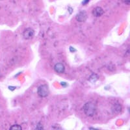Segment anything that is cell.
<instances>
[{
  "label": "cell",
  "instance_id": "6da1fadb",
  "mask_svg": "<svg viewBox=\"0 0 130 130\" xmlns=\"http://www.w3.org/2000/svg\"><path fill=\"white\" fill-rule=\"evenodd\" d=\"M85 114L88 117H93L96 112V106L92 102H88L83 107Z\"/></svg>",
  "mask_w": 130,
  "mask_h": 130
},
{
  "label": "cell",
  "instance_id": "7a4b0ae2",
  "mask_svg": "<svg viewBox=\"0 0 130 130\" xmlns=\"http://www.w3.org/2000/svg\"><path fill=\"white\" fill-rule=\"evenodd\" d=\"M37 93L39 95V96L42 98H45L47 96L49 95V93H50L48 86L47 85H43L40 86L38 88Z\"/></svg>",
  "mask_w": 130,
  "mask_h": 130
},
{
  "label": "cell",
  "instance_id": "3957f363",
  "mask_svg": "<svg viewBox=\"0 0 130 130\" xmlns=\"http://www.w3.org/2000/svg\"><path fill=\"white\" fill-rule=\"evenodd\" d=\"M35 35L34 30L31 28H27L23 32V37L25 39L29 40V39H32Z\"/></svg>",
  "mask_w": 130,
  "mask_h": 130
},
{
  "label": "cell",
  "instance_id": "277c9868",
  "mask_svg": "<svg viewBox=\"0 0 130 130\" xmlns=\"http://www.w3.org/2000/svg\"><path fill=\"white\" fill-rule=\"evenodd\" d=\"M76 20H77L78 22H85L87 18V14L86 13L85 11H80L77 15H76Z\"/></svg>",
  "mask_w": 130,
  "mask_h": 130
},
{
  "label": "cell",
  "instance_id": "5b68a950",
  "mask_svg": "<svg viewBox=\"0 0 130 130\" xmlns=\"http://www.w3.org/2000/svg\"><path fill=\"white\" fill-rule=\"evenodd\" d=\"M55 71L57 73H63L65 70V67L63 64L62 63H57L54 67Z\"/></svg>",
  "mask_w": 130,
  "mask_h": 130
},
{
  "label": "cell",
  "instance_id": "8992f818",
  "mask_svg": "<svg viewBox=\"0 0 130 130\" xmlns=\"http://www.w3.org/2000/svg\"><path fill=\"white\" fill-rule=\"evenodd\" d=\"M104 13V10L102 9L101 7H96L95 9H94V10H92V14L94 15L96 17H100L102 15H103V14Z\"/></svg>",
  "mask_w": 130,
  "mask_h": 130
},
{
  "label": "cell",
  "instance_id": "52a82bcc",
  "mask_svg": "<svg viewBox=\"0 0 130 130\" xmlns=\"http://www.w3.org/2000/svg\"><path fill=\"white\" fill-rule=\"evenodd\" d=\"M10 130H22V127L18 124H14L10 127Z\"/></svg>",
  "mask_w": 130,
  "mask_h": 130
},
{
  "label": "cell",
  "instance_id": "ba28073f",
  "mask_svg": "<svg viewBox=\"0 0 130 130\" xmlns=\"http://www.w3.org/2000/svg\"><path fill=\"white\" fill-rule=\"evenodd\" d=\"M97 79H98V77L96 76V75H95V74L92 75L91 76H90V79H89L90 81V82H92V83H94V82H95V81H96Z\"/></svg>",
  "mask_w": 130,
  "mask_h": 130
},
{
  "label": "cell",
  "instance_id": "9c48e42d",
  "mask_svg": "<svg viewBox=\"0 0 130 130\" xmlns=\"http://www.w3.org/2000/svg\"><path fill=\"white\" fill-rule=\"evenodd\" d=\"M114 108L115 109V111L117 112H119L121 111V106H120V105H118V104H117V105H115V106H114Z\"/></svg>",
  "mask_w": 130,
  "mask_h": 130
},
{
  "label": "cell",
  "instance_id": "30bf717a",
  "mask_svg": "<svg viewBox=\"0 0 130 130\" xmlns=\"http://www.w3.org/2000/svg\"><path fill=\"white\" fill-rule=\"evenodd\" d=\"M36 129H43V126L40 124V123H39V124L37 125Z\"/></svg>",
  "mask_w": 130,
  "mask_h": 130
},
{
  "label": "cell",
  "instance_id": "8fae6325",
  "mask_svg": "<svg viewBox=\"0 0 130 130\" xmlns=\"http://www.w3.org/2000/svg\"><path fill=\"white\" fill-rule=\"evenodd\" d=\"M89 1H90V0H84V1L83 2V3H82V4L84 5L86 4H87V3L89 2Z\"/></svg>",
  "mask_w": 130,
  "mask_h": 130
},
{
  "label": "cell",
  "instance_id": "7c38bea8",
  "mask_svg": "<svg viewBox=\"0 0 130 130\" xmlns=\"http://www.w3.org/2000/svg\"><path fill=\"white\" fill-rule=\"evenodd\" d=\"M9 89H10V90H12V91H13V90H14L15 89H16V87H9Z\"/></svg>",
  "mask_w": 130,
  "mask_h": 130
},
{
  "label": "cell",
  "instance_id": "4fadbf2b",
  "mask_svg": "<svg viewBox=\"0 0 130 130\" xmlns=\"http://www.w3.org/2000/svg\"><path fill=\"white\" fill-rule=\"evenodd\" d=\"M61 85L62 86H63V87H66V86H67V83H64V82H61Z\"/></svg>",
  "mask_w": 130,
  "mask_h": 130
},
{
  "label": "cell",
  "instance_id": "5bb4252c",
  "mask_svg": "<svg viewBox=\"0 0 130 130\" xmlns=\"http://www.w3.org/2000/svg\"><path fill=\"white\" fill-rule=\"evenodd\" d=\"M124 2H125V3H126L127 5H129L130 0H124Z\"/></svg>",
  "mask_w": 130,
  "mask_h": 130
}]
</instances>
